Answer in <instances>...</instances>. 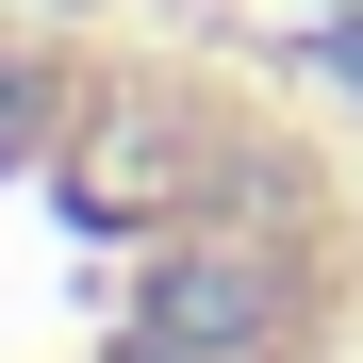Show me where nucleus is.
I'll return each instance as SVG.
<instances>
[{"instance_id": "1", "label": "nucleus", "mask_w": 363, "mask_h": 363, "mask_svg": "<svg viewBox=\"0 0 363 363\" xmlns=\"http://www.w3.org/2000/svg\"><path fill=\"white\" fill-rule=\"evenodd\" d=\"M149 347H182V363H264V347H281V264H264V248H165Z\"/></svg>"}, {"instance_id": "2", "label": "nucleus", "mask_w": 363, "mask_h": 363, "mask_svg": "<svg viewBox=\"0 0 363 363\" xmlns=\"http://www.w3.org/2000/svg\"><path fill=\"white\" fill-rule=\"evenodd\" d=\"M165 149H182V133H165V99H116V116H99V149H83V182H99V199H149Z\"/></svg>"}]
</instances>
